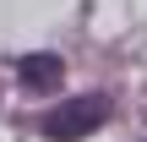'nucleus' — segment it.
<instances>
[{
    "label": "nucleus",
    "mask_w": 147,
    "mask_h": 142,
    "mask_svg": "<svg viewBox=\"0 0 147 142\" xmlns=\"http://www.w3.org/2000/svg\"><path fill=\"white\" fill-rule=\"evenodd\" d=\"M104 120H109V99L104 93H87V99H65V104L44 109L38 131L49 142H82V137H93Z\"/></svg>",
    "instance_id": "nucleus-1"
},
{
    "label": "nucleus",
    "mask_w": 147,
    "mask_h": 142,
    "mask_svg": "<svg viewBox=\"0 0 147 142\" xmlns=\"http://www.w3.org/2000/svg\"><path fill=\"white\" fill-rule=\"evenodd\" d=\"M16 82H22L27 93H55V88L65 82V60H60V55H22V60H16Z\"/></svg>",
    "instance_id": "nucleus-2"
}]
</instances>
